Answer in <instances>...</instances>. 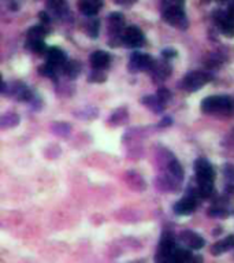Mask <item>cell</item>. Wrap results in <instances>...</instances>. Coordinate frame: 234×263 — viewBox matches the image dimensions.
<instances>
[{
    "label": "cell",
    "mask_w": 234,
    "mask_h": 263,
    "mask_svg": "<svg viewBox=\"0 0 234 263\" xmlns=\"http://www.w3.org/2000/svg\"><path fill=\"white\" fill-rule=\"evenodd\" d=\"M141 103H144L145 106L150 107L151 110H152V111H155V112H160L162 110H163V107H165V104H163V103L159 100L158 95H156V96L144 97V99L141 100Z\"/></svg>",
    "instance_id": "44dd1931"
},
{
    "label": "cell",
    "mask_w": 234,
    "mask_h": 263,
    "mask_svg": "<svg viewBox=\"0 0 234 263\" xmlns=\"http://www.w3.org/2000/svg\"><path fill=\"white\" fill-rule=\"evenodd\" d=\"M214 21L226 37H234V17L230 16L229 11L216 10L214 13Z\"/></svg>",
    "instance_id": "5b68a950"
},
{
    "label": "cell",
    "mask_w": 234,
    "mask_h": 263,
    "mask_svg": "<svg viewBox=\"0 0 234 263\" xmlns=\"http://www.w3.org/2000/svg\"><path fill=\"white\" fill-rule=\"evenodd\" d=\"M234 247V236L231 234V236H227L226 238H223V240H220V241H218V243H215L212 247H211V253L212 255H220V253H224L227 252L229 249H231V248Z\"/></svg>",
    "instance_id": "ac0fdd59"
},
{
    "label": "cell",
    "mask_w": 234,
    "mask_h": 263,
    "mask_svg": "<svg viewBox=\"0 0 234 263\" xmlns=\"http://www.w3.org/2000/svg\"><path fill=\"white\" fill-rule=\"evenodd\" d=\"M220 2H224V0H220Z\"/></svg>",
    "instance_id": "d6a6232c"
},
{
    "label": "cell",
    "mask_w": 234,
    "mask_h": 263,
    "mask_svg": "<svg viewBox=\"0 0 234 263\" xmlns=\"http://www.w3.org/2000/svg\"><path fill=\"white\" fill-rule=\"evenodd\" d=\"M162 55L165 59H170V58H174L177 56V51L174 50H163L162 51Z\"/></svg>",
    "instance_id": "f1b7e54d"
},
{
    "label": "cell",
    "mask_w": 234,
    "mask_h": 263,
    "mask_svg": "<svg viewBox=\"0 0 234 263\" xmlns=\"http://www.w3.org/2000/svg\"><path fill=\"white\" fill-rule=\"evenodd\" d=\"M40 20L43 24H48V22H50V17H48V14H47V11H41Z\"/></svg>",
    "instance_id": "f546056e"
},
{
    "label": "cell",
    "mask_w": 234,
    "mask_h": 263,
    "mask_svg": "<svg viewBox=\"0 0 234 263\" xmlns=\"http://www.w3.org/2000/svg\"><path fill=\"white\" fill-rule=\"evenodd\" d=\"M162 18L178 29L188 28L185 16V0H162Z\"/></svg>",
    "instance_id": "7a4b0ae2"
},
{
    "label": "cell",
    "mask_w": 234,
    "mask_h": 263,
    "mask_svg": "<svg viewBox=\"0 0 234 263\" xmlns=\"http://www.w3.org/2000/svg\"><path fill=\"white\" fill-rule=\"evenodd\" d=\"M208 214L211 217H227L229 215V213L226 211V208L220 207V206L219 207H212L208 211Z\"/></svg>",
    "instance_id": "83f0119b"
},
{
    "label": "cell",
    "mask_w": 234,
    "mask_h": 263,
    "mask_svg": "<svg viewBox=\"0 0 234 263\" xmlns=\"http://www.w3.org/2000/svg\"><path fill=\"white\" fill-rule=\"evenodd\" d=\"M47 62L59 70L66 63V54L58 47H51L47 51Z\"/></svg>",
    "instance_id": "7c38bea8"
},
{
    "label": "cell",
    "mask_w": 234,
    "mask_h": 263,
    "mask_svg": "<svg viewBox=\"0 0 234 263\" xmlns=\"http://www.w3.org/2000/svg\"><path fill=\"white\" fill-rule=\"evenodd\" d=\"M111 62V56L105 52V51H95L90 55V65L93 69H99L103 70L105 67H108Z\"/></svg>",
    "instance_id": "9a60e30c"
},
{
    "label": "cell",
    "mask_w": 234,
    "mask_h": 263,
    "mask_svg": "<svg viewBox=\"0 0 234 263\" xmlns=\"http://www.w3.org/2000/svg\"><path fill=\"white\" fill-rule=\"evenodd\" d=\"M201 110L207 114L227 115L234 111V99L230 96H209L201 101Z\"/></svg>",
    "instance_id": "3957f363"
},
{
    "label": "cell",
    "mask_w": 234,
    "mask_h": 263,
    "mask_svg": "<svg viewBox=\"0 0 234 263\" xmlns=\"http://www.w3.org/2000/svg\"><path fill=\"white\" fill-rule=\"evenodd\" d=\"M158 97H159V100L166 106V103L171 99V93H170L167 88H160L159 91H158Z\"/></svg>",
    "instance_id": "4316f807"
},
{
    "label": "cell",
    "mask_w": 234,
    "mask_h": 263,
    "mask_svg": "<svg viewBox=\"0 0 234 263\" xmlns=\"http://www.w3.org/2000/svg\"><path fill=\"white\" fill-rule=\"evenodd\" d=\"M47 36V29L44 28V25H37L30 28L28 32V40H44V37Z\"/></svg>",
    "instance_id": "ffe728a7"
},
{
    "label": "cell",
    "mask_w": 234,
    "mask_h": 263,
    "mask_svg": "<svg viewBox=\"0 0 234 263\" xmlns=\"http://www.w3.org/2000/svg\"><path fill=\"white\" fill-rule=\"evenodd\" d=\"M196 208V199L193 195H188L184 199H181L174 206V211L179 215H189Z\"/></svg>",
    "instance_id": "5bb4252c"
},
{
    "label": "cell",
    "mask_w": 234,
    "mask_h": 263,
    "mask_svg": "<svg viewBox=\"0 0 234 263\" xmlns=\"http://www.w3.org/2000/svg\"><path fill=\"white\" fill-rule=\"evenodd\" d=\"M90 82H104L105 81V76L104 73L99 69H95V71H92V74L89 77Z\"/></svg>",
    "instance_id": "484cf974"
},
{
    "label": "cell",
    "mask_w": 234,
    "mask_h": 263,
    "mask_svg": "<svg viewBox=\"0 0 234 263\" xmlns=\"http://www.w3.org/2000/svg\"><path fill=\"white\" fill-rule=\"evenodd\" d=\"M150 71L155 81H165L166 78L171 74V66L169 65V62L166 61H155L154 66Z\"/></svg>",
    "instance_id": "30bf717a"
},
{
    "label": "cell",
    "mask_w": 234,
    "mask_h": 263,
    "mask_svg": "<svg viewBox=\"0 0 234 263\" xmlns=\"http://www.w3.org/2000/svg\"><path fill=\"white\" fill-rule=\"evenodd\" d=\"M99 28L100 24L97 20H92L86 24V35L92 37V39H96L97 35H99Z\"/></svg>",
    "instance_id": "d4e9b609"
},
{
    "label": "cell",
    "mask_w": 234,
    "mask_h": 263,
    "mask_svg": "<svg viewBox=\"0 0 234 263\" xmlns=\"http://www.w3.org/2000/svg\"><path fill=\"white\" fill-rule=\"evenodd\" d=\"M154 59L148 54L135 52L129 61L130 71H150L154 66Z\"/></svg>",
    "instance_id": "52a82bcc"
},
{
    "label": "cell",
    "mask_w": 234,
    "mask_h": 263,
    "mask_svg": "<svg viewBox=\"0 0 234 263\" xmlns=\"http://www.w3.org/2000/svg\"><path fill=\"white\" fill-rule=\"evenodd\" d=\"M194 174H196V181H197L199 196L203 199L212 196L215 180V170L212 165L207 159L200 158L194 162Z\"/></svg>",
    "instance_id": "6da1fadb"
},
{
    "label": "cell",
    "mask_w": 234,
    "mask_h": 263,
    "mask_svg": "<svg viewBox=\"0 0 234 263\" xmlns=\"http://www.w3.org/2000/svg\"><path fill=\"white\" fill-rule=\"evenodd\" d=\"M179 238L190 249H201L204 247V238L199 236L197 233L192 232V230H184L179 234Z\"/></svg>",
    "instance_id": "ba28073f"
},
{
    "label": "cell",
    "mask_w": 234,
    "mask_h": 263,
    "mask_svg": "<svg viewBox=\"0 0 234 263\" xmlns=\"http://www.w3.org/2000/svg\"><path fill=\"white\" fill-rule=\"evenodd\" d=\"M116 5H129V3H133L135 0H114Z\"/></svg>",
    "instance_id": "4dcf8cb0"
},
{
    "label": "cell",
    "mask_w": 234,
    "mask_h": 263,
    "mask_svg": "<svg viewBox=\"0 0 234 263\" xmlns=\"http://www.w3.org/2000/svg\"><path fill=\"white\" fill-rule=\"evenodd\" d=\"M125 18L121 13H112L108 16V29H110L111 36L118 37L122 41V33H124Z\"/></svg>",
    "instance_id": "9c48e42d"
},
{
    "label": "cell",
    "mask_w": 234,
    "mask_h": 263,
    "mask_svg": "<svg viewBox=\"0 0 234 263\" xmlns=\"http://www.w3.org/2000/svg\"><path fill=\"white\" fill-rule=\"evenodd\" d=\"M103 7V0H78V9L86 17L96 16Z\"/></svg>",
    "instance_id": "4fadbf2b"
},
{
    "label": "cell",
    "mask_w": 234,
    "mask_h": 263,
    "mask_svg": "<svg viewBox=\"0 0 234 263\" xmlns=\"http://www.w3.org/2000/svg\"><path fill=\"white\" fill-rule=\"evenodd\" d=\"M47 5H48V9L56 13L58 16H62L65 13V0H47Z\"/></svg>",
    "instance_id": "603a6c76"
},
{
    "label": "cell",
    "mask_w": 234,
    "mask_h": 263,
    "mask_svg": "<svg viewBox=\"0 0 234 263\" xmlns=\"http://www.w3.org/2000/svg\"><path fill=\"white\" fill-rule=\"evenodd\" d=\"M144 33L140 31L137 26H129L125 28L124 33H122V43L129 48H136V47L144 46Z\"/></svg>",
    "instance_id": "8992f818"
},
{
    "label": "cell",
    "mask_w": 234,
    "mask_h": 263,
    "mask_svg": "<svg viewBox=\"0 0 234 263\" xmlns=\"http://www.w3.org/2000/svg\"><path fill=\"white\" fill-rule=\"evenodd\" d=\"M26 46L30 51H33L36 54H44L45 51H48L47 46H45L44 40H30L26 41Z\"/></svg>",
    "instance_id": "7402d4cb"
},
{
    "label": "cell",
    "mask_w": 234,
    "mask_h": 263,
    "mask_svg": "<svg viewBox=\"0 0 234 263\" xmlns=\"http://www.w3.org/2000/svg\"><path fill=\"white\" fill-rule=\"evenodd\" d=\"M20 121V116L15 115V114H6V115L2 116V121H0V125L2 127H10L15 126Z\"/></svg>",
    "instance_id": "cb8c5ba5"
},
{
    "label": "cell",
    "mask_w": 234,
    "mask_h": 263,
    "mask_svg": "<svg viewBox=\"0 0 234 263\" xmlns=\"http://www.w3.org/2000/svg\"><path fill=\"white\" fill-rule=\"evenodd\" d=\"M227 11H229L230 16L234 17V0H230V5H229V9H227Z\"/></svg>",
    "instance_id": "1f68e13d"
},
{
    "label": "cell",
    "mask_w": 234,
    "mask_h": 263,
    "mask_svg": "<svg viewBox=\"0 0 234 263\" xmlns=\"http://www.w3.org/2000/svg\"><path fill=\"white\" fill-rule=\"evenodd\" d=\"M10 95L14 96L20 101H29L32 99V92L25 84L22 82H14L10 88Z\"/></svg>",
    "instance_id": "2e32d148"
},
{
    "label": "cell",
    "mask_w": 234,
    "mask_h": 263,
    "mask_svg": "<svg viewBox=\"0 0 234 263\" xmlns=\"http://www.w3.org/2000/svg\"><path fill=\"white\" fill-rule=\"evenodd\" d=\"M63 71H65V74L69 77L70 80H74V78H77V77L80 76L81 73L80 62L77 61L66 62L65 66H63Z\"/></svg>",
    "instance_id": "d6986e66"
},
{
    "label": "cell",
    "mask_w": 234,
    "mask_h": 263,
    "mask_svg": "<svg viewBox=\"0 0 234 263\" xmlns=\"http://www.w3.org/2000/svg\"><path fill=\"white\" fill-rule=\"evenodd\" d=\"M192 259V253L188 251V249H184V248L175 245L171 252L169 253L167 256V262H175V263H184V262H189Z\"/></svg>",
    "instance_id": "e0dca14e"
},
{
    "label": "cell",
    "mask_w": 234,
    "mask_h": 263,
    "mask_svg": "<svg viewBox=\"0 0 234 263\" xmlns=\"http://www.w3.org/2000/svg\"><path fill=\"white\" fill-rule=\"evenodd\" d=\"M211 81V76L203 71H192L186 74L182 81V88L188 92H194L201 89L205 84Z\"/></svg>",
    "instance_id": "277c9868"
},
{
    "label": "cell",
    "mask_w": 234,
    "mask_h": 263,
    "mask_svg": "<svg viewBox=\"0 0 234 263\" xmlns=\"http://www.w3.org/2000/svg\"><path fill=\"white\" fill-rule=\"evenodd\" d=\"M167 173H169V180L175 185H178L179 182L184 180V170H182V166L179 165V162L177 159L171 157L170 158L169 163H167Z\"/></svg>",
    "instance_id": "8fae6325"
}]
</instances>
